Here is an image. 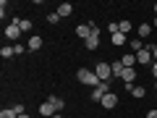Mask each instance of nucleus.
<instances>
[{
	"label": "nucleus",
	"mask_w": 157,
	"mask_h": 118,
	"mask_svg": "<svg viewBox=\"0 0 157 118\" xmlns=\"http://www.w3.org/2000/svg\"><path fill=\"white\" fill-rule=\"evenodd\" d=\"M84 47H86V50H97V47H100V34H92V37L89 39H84Z\"/></svg>",
	"instance_id": "nucleus-10"
},
{
	"label": "nucleus",
	"mask_w": 157,
	"mask_h": 118,
	"mask_svg": "<svg viewBox=\"0 0 157 118\" xmlns=\"http://www.w3.org/2000/svg\"><path fill=\"white\" fill-rule=\"evenodd\" d=\"M18 26H21V32H29V29H32L34 24L29 21V18H18Z\"/></svg>",
	"instance_id": "nucleus-21"
},
{
	"label": "nucleus",
	"mask_w": 157,
	"mask_h": 118,
	"mask_svg": "<svg viewBox=\"0 0 157 118\" xmlns=\"http://www.w3.org/2000/svg\"><path fill=\"white\" fill-rule=\"evenodd\" d=\"M136 34H139V39H147L152 34V24H139V29H136Z\"/></svg>",
	"instance_id": "nucleus-14"
},
{
	"label": "nucleus",
	"mask_w": 157,
	"mask_h": 118,
	"mask_svg": "<svg viewBox=\"0 0 157 118\" xmlns=\"http://www.w3.org/2000/svg\"><path fill=\"white\" fill-rule=\"evenodd\" d=\"M13 113H16V116H24V113H26V108H24L21 102H16V105H13Z\"/></svg>",
	"instance_id": "nucleus-24"
},
{
	"label": "nucleus",
	"mask_w": 157,
	"mask_h": 118,
	"mask_svg": "<svg viewBox=\"0 0 157 118\" xmlns=\"http://www.w3.org/2000/svg\"><path fill=\"white\" fill-rule=\"evenodd\" d=\"M47 102H50V105L55 108L58 113H60L63 108H66V102H63V97H58V95H47Z\"/></svg>",
	"instance_id": "nucleus-9"
},
{
	"label": "nucleus",
	"mask_w": 157,
	"mask_h": 118,
	"mask_svg": "<svg viewBox=\"0 0 157 118\" xmlns=\"http://www.w3.org/2000/svg\"><path fill=\"white\" fill-rule=\"evenodd\" d=\"M152 26H155V29H157V16H155V24H152Z\"/></svg>",
	"instance_id": "nucleus-33"
},
{
	"label": "nucleus",
	"mask_w": 157,
	"mask_h": 118,
	"mask_svg": "<svg viewBox=\"0 0 157 118\" xmlns=\"http://www.w3.org/2000/svg\"><path fill=\"white\" fill-rule=\"evenodd\" d=\"M13 50H16V55H24V53H26V47H24V45H18V42H16V45H13Z\"/></svg>",
	"instance_id": "nucleus-25"
},
{
	"label": "nucleus",
	"mask_w": 157,
	"mask_h": 118,
	"mask_svg": "<svg viewBox=\"0 0 157 118\" xmlns=\"http://www.w3.org/2000/svg\"><path fill=\"white\" fill-rule=\"evenodd\" d=\"M71 13H73V6H71V3H60V6H58V16H60V18H68Z\"/></svg>",
	"instance_id": "nucleus-12"
},
{
	"label": "nucleus",
	"mask_w": 157,
	"mask_h": 118,
	"mask_svg": "<svg viewBox=\"0 0 157 118\" xmlns=\"http://www.w3.org/2000/svg\"><path fill=\"white\" fill-rule=\"evenodd\" d=\"M107 32H110V37H113V34L118 32V24H113V21H110V24H107Z\"/></svg>",
	"instance_id": "nucleus-26"
},
{
	"label": "nucleus",
	"mask_w": 157,
	"mask_h": 118,
	"mask_svg": "<svg viewBox=\"0 0 157 118\" xmlns=\"http://www.w3.org/2000/svg\"><path fill=\"white\" fill-rule=\"evenodd\" d=\"M152 76H155V81H157V63H152Z\"/></svg>",
	"instance_id": "nucleus-29"
},
{
	"label": "nucleus",
	"mask_w": 157,
	"mask_h": 118,
	"mask_svg": "<svg viewBox=\"0 0 157 118\" xmlns=\"http://www.w3.org/2000/svg\"><path fill=\"white\" fill-rule=\"evenodd\" d=\"M136 63H141V66H149V63H155V58H152V47L147 45L144 50L136 53Z\"/></svg>",
	"instance_id": "nucleus-4"
},
{
	"label": "nucleus",
	"mask_w": 157,
	"mask_h": 118,
	"mask_svg": "<svg viewBox=\"0 0 157 118\" xmlns=\"http://www.w3.org/2000/svg\"><path fill=\"white\" fill-rule=\"evenodd\" d=\"M58 21H60V16H58V11L47 13V24H58Z\"/></svg>",
	"instance_id": "nucleus-23"
},
{
	"label": "nucleus",
	"mask_w": 157,
	"mask_h": 118,
	"mask_svg": "<svg viewBox=\"0 0 157 118\" xmlns=\"http://www.w3.org/2000/svg\"><path fill=\"white\" fill-rule=\"evenodd\" d=\"M39 113H42V116H45V118H52V116H55L58 110H55V108H52L50 102L45 100V102H42V105H39Z\"/></svg>",
	"instance_id": "nucleus-11"
},
{
	"label": "nucleus",
	"mask_w": 157,
	"mask_h": 118,
	"mask_svg": "<svg viewBox=\"0 0 157 118\" xmlns=\"http://www.w3.org/2000/svg\"><path fill=\"white\" fill-rule=\"evenodd\" d=\"M147 118H157V108H152V110H147Z\"/></svg>",
	"instance_id": "nucleus-27"
},
{
	"label": "nucleus",
	"mask_w": 157,
	"mask_h": 118,
	"mask_svg": "<svg viewBox=\"0 0 157 118\" xmlns=\"http://www.w3.org/2000/svg\"><path fill=\"white\" fill-rule=\"evenodd\" d=\"M0 55L6 58V61H8V58H13V55H16V50H13V45H3V47H0Z\"/></svg>",
	"instance_id": "nucleus-19"
},
{
	"label": "nucleus",
	"mask_w": 157,
	"mask_h": 118,
	"mask_svg": "<svg viewBox=\"0 0 157 118\" xmlns=\"http://www.w3.org/2000/svg\"><path fill=\"white\" fill-rule=\"evenodd\" d=\"M94 73H97L100 81H113V68H110V63H105V61H100L94 66Z\"/></svg>",
	"instance_id": "nucleus-2"
},
{
	"label": "nucleus",
	"mask_w": 157,
	"mask_h": 118,
	"mask_svg": "<svg viewBox=\"0 0 157 118\" xmlns=\"http://www.w3.org/2000/svg\"><path fill=\"white\" fill-rule=\"evenodd\" d=\"M0 118H18V116L13 113V108H3L0 110Z\"/></svg>",
	"instance_id": "nucleus-22"
},
{
	"label": "nucleus",
	"mask_w": 157,
	"mask_h": 118,
	"mask_svg": "<svg viewBox=\"0 0 157 118\" xmlns=\"http://www.w3.org/2000/svg\"><path fill=\"white\" fill-rule=\"evenodd\" d=\"M110 68H113V76L121 79V73H123V63H121V61H113V63H110Z\"/></svg>",
	"instance_id": "nucleus-18"
},
{
	"label": "nucleus",
	"mask_w": 157,
	"mask_h": 118,
	"mask_svg": "<svg viewBox=\"0 0 157 118\" xmlns=\"http://www.w3.org/2000/svg\"><path fill=\"white\" fill-rule=\"evenodd\" d=\"M52 118H66V116H60V113H55V116H52Z\"/></svg>",
	"instance_id": "nucleus-31"
},
{
	"label": "nucleus",
	"mask_w": 157,
	"mask_h": 118,
	"mask_svg": "<svg viewBox=\"0 0 157 118\" xmlns=\"http://www.w3.org/2000/svg\"><path fill=\"white\" fill-rule=\"evenodd\" d=\"M76 34H78L81 39H89L92 34H100V29H97L94 21H89V24H78V26H76Z\"/></svg>",
	"instance_id": "nucleus-3"
},
{
	"label": "nucleus",
	"mask_w": 157,
	"mask_h": 118,
	"mask_svg": "<svg viewBox=\"0 0 157 118\" xmlns=\"http://www.w3.org/2000/svg\"><path fill=\"white\" fill-rule=\"evenodd\" d=\"M68 118H71V116H68Z\"/></svg>",
	"instance_id": "nucleus-35"
},
{
	"label": "nucleus",
	"mask_w": 157,
	"mask_h": 118,
	"mask_svg": "<svg viewBox=\"0 0 157 118\" xmlns=\"http://www.w3.org/2000/svg\"><path fill=\"white\" fill-rule=\"evenodd\" d=\"M18 118H29V113H24V116H18Z\"/></svg>",
	"instance_id": "nucleus-32"
},
{
	"label": "nucleus",
	"mask_w": 157,
	"mask_h": 118,
	"mask_svg": "<svg viewBox=\"0 0 157 118\" xmlns=\"http://www.w3.org/2000/svg\"><path fill=\"white\" fill-rule=\"evenodd\" d=\"M128 95H131V97H136V100H141V97L147 95V89H144L141 84H134V87H131V92H128Z\"/></svg>",
	"instance_id": "nucleus-16"
},
{
	"label": "nucleus",
	"mask_w": 157,
	"mask_h": 118,
	"mask_svg": "<svg viewBox=\"0 0 157 118\" xmlns=\"http://www.w3.org/2000/svg\"><path fill=\"white\" fill-rule=\"evenodd\" d=\"M21 34H24V32H21V26H18V18H13V21L6 26V37H8V39H18Z\"/></svg>",
	"instance_id": "nucleus-5"
},
{
	"label": "nucleus",
	"mask_w": 157,
	"mask_h": 118,
	"mask_svg": "<svg viewBox=\"0 0 157 118\" xmlns=\"http://www.w3.org/2000/svg\"><path fill=\"white\" fill-rule=\"evenodd\" d=\"M76 79L81 81V84H86L89 89H94V87H100V84H102L100 79H97V73H94V71H89V68H78V71H76Z\"/></svg>",
	"instance_id": "nucleus-1"
},
{
	"label": "nucleus",
	"mask_w": 157,
	"mask_h": 118,
	"mask_svg": "<svg viewBox=\"0 0 157 118\" xmlns=\"http://www.w3.org/2000/svg\"><path fill=\"white\" fill-rule=\"evenodd\" d=\"M42 45H45V39L39 37V34H34V37H29V53H37V50H42Z\"/></svg>",
	"instance_id": "nucleus-8"
},
{
	"label": "nucleus",
	"mask_w": 157,
	"mask_h": 118,
	"mask_svg": "<svg viewBox=\"0 0 157 118\" xmlns=\"http://www.w3.org/2000/svg\"><path fill=\"white\" fill-rule=\"evenodd\" d=\"M128 47H131V50H134V55H136V53H139V50H144V39L134 37V39H131V42H128Z\"/></svg>",
	"instance_id": "nucleus-17"
},
{
	"label": "nucleus",
	"mask_w": 157,
	"mask_h": 118,
	"mask_svg": "<svg viewBox=\"0 0 157 118\" xmlns=\"http://www.w3.org/2000/svg\"><path fill=\"white\" fill-rule=\"evenodd\" d=\"M126 39H128V37H126V34L115 32V34H113V37H110V45H115V47H123V45H126Z\"/></svg>",
	"instance_id": "nucleus-13"
},
{
	"label": "nucleus",
	"mask_w": 157,
	"mask_h": 118,
	"mask_svg": "<svg viewBox=\"0 0 157 118\" xmlns=\"http://www.w3.org/2000/svg\"><path fill=\"white\" fill-rule=\"evenodd\" d=\"M121 63H123V68H134L136 66V55L134 53H126V55L121 58Z\"/></svg>",
	"instance_id": "nucleus-15"
},
{
	"label": "nucleus",
	"mask_w": 157,
	"mask_h": 118,
	"mask_svg": "<svg viewBox=\"0 0 157 118\" xmlns=\"http://www.w3.org/2000/svg\"><path fill=\"white\" fill-rule=\"evenodd\" d=\"M155 89H157V81H155Z\"/></svg>",
	"instance_id": "nucleus-34"
},
{
	"label": "nucleus",
	"mask_w": 157,
	"mask_h": 118,
	"mask_svg": "<svg viewBox=\"0 0 157 118\" xmlns=\"http://www.w3.org/2000/svg\"><path fill=\"white\" fill-rule=\"evenodd\" d=\"M121 81H123L126 87H134V81H136V68H123V73H121Z\"/></svg>",
	"instance_id": "nucleus-6"
},
{
	"label": "nucleus",
	"mask_w": 157,
	"mask_h": 118,
	"mask_svg": "<svg viewBox=\"0 0 157 118\" xmlns=\"http://www.w3.org/2000/svg\"><path fill=\"white\" fill-rule=\"evenodd\" d=\"M152 47V58H155V63H157V45H149Z\"/></svg>",
	"instance_id": "nucleus-28"
},
{
	"label": "nucleus",
	"mask_w": 157,
	"mask_h": 118,
	"mask_svg": "<svg viewBox=\"0 0 157 118\" xmlns=\"http://www.w3.org/2000/svg\"><path fill=\"white\" fill-rule=\"evenodd\" d=\"M118 32L128 37V34H131V21H121V24H118Z\"/></svg>",
	"instance_id": "nucleus-20"
},
{
	"label": "nucleus",
	"mask_w": 157,
	"mask_h": 118,
	"mask_svg": "<svg viewBox=\"0 0 157 118\" xmlns=\"http://www.w3.org/2000/svg\"><path fill=\"white\" fill-rule=\"evenodd\" d=\"M102 108H107V110L118 108V95H115V92H107V95L102 97Z\"/></svg>",
	"instance_id": "nucleus-7"
},
{
	"label": "nucleus",
	"mask_w": 157,
	"mask_h": 118,
	"mask_svg": "<svg viewBox=\"0 0 157 118\" xmlns=\"http://www.w3.org/2000/svg\"><path fill=\"white\" fill-rule=\"evenodd\" d=\"M152 11H155V16H157V3H155V6H152Z\"/></svg>",
	"instance_id": "nucleus-30"
}]
</instances>
